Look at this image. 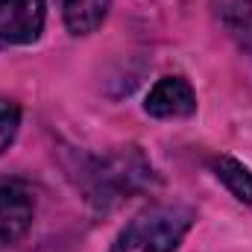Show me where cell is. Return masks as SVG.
Instances as JSON below:
<instances>
[{
	"label": "cell",
	"instance_id": "6da1fadb",
	"mask_svg": "<svg viewBox=\"0 0 252 252\" xmlns=\"http://www.w3.org/2000/svg\"><path fill=\"white\" fill-rule=\"evenodd\" d=\"M76 185L97 211H112L135 193L156 185V167L141 147L126 144L103 156H82L76 164Z\"/></svg>",
	"mask_w": 252,
	"mask_h": 252
},
{
	"label": "cell",
	"instance_id": "7a4b0ae2",
	"mask_svg": "<svg viewBox=\"0 0 252 252\" xmlns=\"http://www.w3.org/2000/svg\"><path fill=\"white\" fill-rule=\"evenodd\" d=\"M196 223L188 202H153L118 232L109 252H176Z\"/></svg>",
	"mask_w": 252,
	"mask_h": 252
},
{
	"label": "cell",
	"instance_id": "3957f363",
	"mask_svg": "<svg viewBox=\"0 0 252 252\" xmlns=\"http://www.w3.org/2000/svg\"><path fill=\"white\" fill-rule=\"evenodd\" d=\"M35 220V193L21 179H0V250L27 238Z\"/></svg>",
	"mask_w": 252,
	"mask_h": 252
},
{
	"label": "cell",
	"instance_id": "277c9868",
	"mask_svg": "<svg viewBox=\"0 0 252 252\" xmlns=\"http://www.w3.org/2000/svg\"><path fill=\"white\" fill-rule=\"evenodd\" d=\"M47 21L44 0H0V44L21 47L41 38Z\"/></svg>",
	"mask_w": 252,
	"mask_h": 252
},
{
	"label": "cell",
	"instance_id": "5b68a950",
	"mask_svg": "<svg viewBox=\"0 0 252 252\" xmlns=\"http://www.w3.org/2000/svg\"><path fill=\"white\" fill-rule=\"evenodd\" d=\"M144 112L150 118L158 121H182L196 115V91L185 76H161L147 100H144Z\"/></svg>",
	"mask_w": 252,
	"mask_h": 252
},
{
	"label": "cell",
	"instance_id": "8992f818",
	"mask_svg": "<svg viewBox=\"0 0 252 252\" xmlns=\"http://www.w3.org/2000/svg\"><path fill=\"white\" fill-rule=\"evenodd\" d=\"M70 35H91L109 18L112 0H56Z\"/></svg>",
	"mask_w": 252,
	"mask_h": 252
},
{
	"label": "cell",
	"instance_id": "52a82bcc",
	"mask_svg": "<svg viewBox=\"0 0 252 252\" xmlns=\"http://www.w3.org/2000/svg\"><path fill=\"white\" fill-rule=\"evenodd\" d=\"M211 170L238 202L252 208V167H247L244 161H238L232 156H214L211 158Z\"/></svg>",
	"mask_w": 252,
	"mask_h": 252
},
{
	"label": "cell",
	"instance_id": "ba28073f",
	"mask_svg": "<svg viewBox=\"0 0 252 252\" xmlns=\"http://www.w3.org/2000/svg\"><path fill=\"white\" fill-rule=\"evenodd\" d=\"M217 21L238 38L252 32V0H211Z\"/></svg>",
	"mask_w": 252,
	"mask_h": 252
},
{
	"label": "cell",
	"instance_id": "9c48e42d",
	"mask_svg": "<svg viewBox=\"0 0 252 252\" xmlns=\"http://www.w3.org/2000/svg\"><path fill=\"white\" fill-rule=\"evenodd\" d=\"M21 129V106L12 97H0V156L15 144Z\"/></svg>",
	"mask_w": 252,
	"mask_h": 252
}]
</instances>
